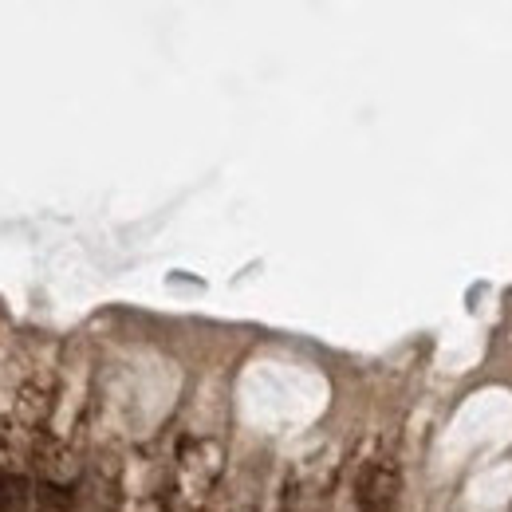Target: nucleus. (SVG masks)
<instances>
[{
	"mask_svg": "<svg viewBox=\"0 0 512 512\" xmlns=\"http://www.w3.org/2000/svg\"><path fill=\"white\" fill-rule=\"evenodd\" d=\"M398 489H402L398 469L390 461H371L355 485V505L359 512H394Z\"/></svg>",
	"mask_w": 512,
	"mask_h": 512,
	"instance_id": "1",
	"label": "nucleus"
},
{
	"mask_svg": "<svg viewBox=\"0 0 512 512\" xmlns=\"http://www.w3.org/2000/svg\"><path fill=\"white\" fill-rule=\"evenodd\" d=\"M28 481L24 477H0V512H28Z\"/></svg>",
	"mask_w": 512,
	"mask_h": 512,
	"instance_id": "2",
	"label": "nucleus"
},
{
	"mask_svg": "<svg viewBox=\"0 0 512 512\" xmlns=\"http://www.w3.org/2000/svg\"><path fill=\"white\" fill-rule=\"evenodd\" d=\"M36 512H71V493H67L64 485H40Z\"/></svg>",
	"mask_w": 512,
	"mask_h": 512,
	"instance_id": "3",
	"label": "nucleus"
}]
</instances>
